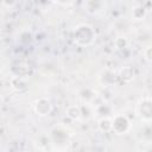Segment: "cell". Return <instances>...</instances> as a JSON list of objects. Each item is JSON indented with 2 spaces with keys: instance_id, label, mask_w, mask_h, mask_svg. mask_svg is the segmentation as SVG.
Returning <instances> with one entry per match:
<instances>
[{
  "instance_id": "6da1fadb",
  "label": "cell",
  "mask_w": 152,
  "mask_h": 152,
  "mask_svg": "<svg viewBox=\"0 0 152 152\" xmlns=\"http://www.w3.org/2000/svg\"><path fill=\"white\" fill-rule=\"evenodd\" d=\"M74 39L76 43L81 45H88L93 42L94 39V32L93 28L89 25H80L76 27L75 33H74Z\"/></svg>"
},
{
  "instance_id": "7a4b0ae2",
  "label": "cell",
  "mask_w": 152,
  "mask_h": 152,
  "mask_svg": "<svg viewBox=\"0 0 152 152\" xmlns=\"http://www.w3.org/2000/svg\"><path fill=\"white\" fill-rule=\"evenodd\" d=\"M112 122H113V128L112 129L115 131L118 134H122V133L127 132L128 128H129V121L124 115H116L112 120Z\"/></svg>"
},
{
  "instance_id": "3957f363",
  "label": "cell",
  "mask_w": 152,
  "mask_h": 152,
  "mask_svg": "<svg viewBox=\"0 0 152 152\" xmlns=\"http://www.w3.org/2000/svg\"><path fill=\"white\" fill-rule=\"evenodd\" d=\"M139 113L144 120H152V100H144L139 104Z\"/></svg>"
},
{
  "instance_id": "277c9868",
  "label": "cell",
  "mask_w": 152,
  "mask_h": 152,
  "mask_svg": "<svg viewBox=\"0 0 152 152\" xmlns=\"http://www.w3.org/2000/svg\"><path fill=\"white\" fill-rule=\"evenodd\" d=\"M34 109H36V112H37L39 115H46V114H49L50 110H51V103H50V101L46 100V99H39V100L36 102Z\"/></svg>"
},
{
  "instance_id": "5b68a950",
  "label": "cell",
  "mask_w": 152,
  "mask_h": 152,
  "mask_svg": "<svg viewBox=\"0 0 152 152\" xmlns=\"http://www.w3.org/2000/svg\"><path fill=\"white\" fill-rule=\"evenodd\" d=\"M99 126H100V128H101L102 131L108 132L109 129H112V128H113V122H112V120H109V119L104 118V119H101V120H100Z\"/></svg>"
},
{
  "instance_id": "8992f818",
  "label": "cell",
  "mask_w": 152,
  "mask_h": 152,
  "mask_svg": "<svg viewBox=\"0 0 152 152\" xmlns=\"http://www.w3.org/2000/svg\"><path fill=\"white\" fill-rule=\"evenodd\" d=\"M66 113H68V116H70L72 119H78L81 116V109L78 107H75V106L69 107L68 110H66Z\"/></svg>"
},
{
  "instance_id": "52a82bcc",
  "label": "cell",
  "mask_w": 152,
  "mask_h": 152,
  "mask_svg": "<svg viewBox=\"0 0 152 152\" xmlns=\"http://www.w3.org/2000/svg\"><path fill=\"white\" fill-rule=\"evenodd\" d=\"M133 70L131 69V68H128V66H126V68H124L122 70H121V77L124 78V80H126V81H129L132 77H133V72H132Z\"/></svg>"
},
{
  "instance_id": "ba28073f",
  "label": "cell",
  "mask_w": 152,
  "mask_h": 152,
  "mask_svg": "<svg viewBox=\"0 0 152 152\" xmlns=\"http://www.w3.org/2000/svg\"><path fill=\"white\" fill-rule=\"evenodd\" d=\"M144 56H145V59L152 62V46L145 49V51H144Z\"/></svg>"
}]
</instances>
